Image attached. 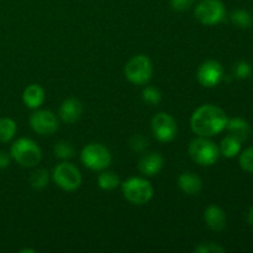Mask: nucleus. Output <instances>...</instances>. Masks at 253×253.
Here are the masks:
<instances>
[{"instance_id":"1","label":"nucleus","mask_w":253,"mask_h":253,"mask_svg":"<svg viewBox=\"0 0 253 253\" xmlns=\"http://www.w3.org/2000/svg\"><path fill=\"white\" fill-rule=\"evenodd\" d=\"M227 124V116L222 109L215 105H203L193 113L190 126L199 137H212L221 132Z\"/></svg>"},{"instance_id":"2","label":"nucleus","mask_w":253,"mask_h":253,"mask_svg":"<svg viewBox=\"0 0 253 253\" xmlns=\"http://www.w3.org/2000/svg\"><path fill=\"white\" fill-rule=\"evenodd\" d=\"M10 156L22 167H35L41 162V148L30 138H19L10 150Z\"/></svg>"},{"instance_id":"3","label":"nucleus","mask_w":253,"mask_h":253,"mask_svg":"<svg viewBox=\"0 0 253 253\" xmlns=\"http://www.w3.org/2000/svg\"><path fill=\"white\" fill-rule=\"evenodd\" d=\"M121 190L125 199L133 205L147 204L153 197L152 184L143 178L133 177L125 180L121 185Z\"/></svg>"},{"instance_id":"4","label":"nucleus","mask_w":253,"mask_h":253,"mask_svg":"<svg viewBox=\"0 0 253 253\" xmlns=\"http://www.w3.org/2000/svg\"><path fill=\"white\" fill-rule=\"evenodd\" d=\"M189 155L195 163L209 167L217 161L220 150L212 141L208 140V137H198L190 142Z\"/></svg>"},{"instance_id":"5","label":"nucleus","mask_w":253,"mask_h":253,"mask_svg":"<svg viewBox=\"0 0 253 253\" xmlns=\"http://www.w3.org/2000/svg\"><path fill=\"white\" fill-rule=\"evenodd\" d=\"M153 68L151 59L145 54L132 57L125 66V76L128 82L136 85L148 83L152 77Z\"/></svg>"},{"instance_id":"6","label":"nucleus","mask_w":253,"mask_h":253,"mask_svg":"<svg viewBox=\"0 0 253 253\" xmlns=\"http://www.w3.org/2000/svg\"><path fill=\"white\" fill-rule=\"evenodd\" d=\"M81 161L91 170H103L111 163V155L105 146L100 143H90L82 150Z\"/></svg>"},{"instance_id":"7","label":"nucleus","mask_w":253,"mask_h":253,"mask_svg":"<svg viewBox=\"0 0 253 253\" xmlns=\"http://www.w3.org/2000/svg\"><path fill=\"white\" fill-rule=\"evenodd\" d=\"M53 182L66 192H73L82 184V174L78 168L68 162L59 163L52 173Z\"/></svg>"},{"instance_id":"8","label":"nucleus","mask_w":253,"mask_h":253,"mask_svg":"<svg viewBox=\"0 0 253 253\" xmlns=\"http://www.w3.org/2000/svg\"><path fill=\"white\" fill-rule=\"evenodd\" d=\"M195 17L203 25H216L225 19L226 10L220 0H203L195 7Z\"/></svg>"},{"instance_id":"9","label":"nucleus","mask_w":253,"mask_h":253,"mask_svg":"<svg viewBox=\"0 0 253 253\" xmlns=\"http://www.w3.org/2000/svg\"><path fill=\"white\" fill-rule=\"evenodd\" d=\"M151 128L155 137L161 142H170L175 138L178 132L177 123L170 115L158 113L151 121Z\"/></svg>"},{"instance_id":"10","label":"nucleus","mask_w":253,"mask_h":253,"mask_svg":"<svg viewBox=\"0 0 253 253\" xmlns=\"http://www.w3.org/2000/svg\"><path fill=\"white\" fill-rule=\"evenodd\" d=\"M30 125L36 133L41 136L53 135L58 130V120L49 110H37L30 118Z\"/></svg>"},{"instance_id":"11","label":"nucleus","mask_w":253,"mask_h":253,"mask_svg":"<svg viewBox=\"0 0 253 253\" xmlns=\"http://www.w3.org/2000/svg\"><path fill=\"white\" fill-rule=\"evenodd\" d=\"M224 78V68L217 61H207L198 69V81L205 88L216 86Z\"/></svg>"},{"instance_id":"12","label":"nucleus","mask_w":253,"mask_h":253,"mask_svg":"<svg viewBox=\"0 0 253 253\" xmlns=\"http://www.w3.org/2000/svg\"><path fill=\"white\" fill-rule=\"evenodd\" d=\"M83 114V104L76 98H69L62 103L59 108V116L66 124H74Z\"/></svg>"},{"instance_id":"13","label":"nucleus","mask_w":253,"mask_h":253,"mask_svg":"<svg viewBox=\"0 0 253 253\" xmlns=\"http://www.w3.org/2000/svg\"><path fill=\"white\" fill-rule=\"evenodd\" d=\"M163 165H165V160L162 156L160 153L151 152L142 156L138 162V169L142 174L147 175V177H153L162 170Z\"/></svg>"},{"instance_id":"14","label":"nucleus","mask_w":253,"mask_h":253,"mask_svg":"<svg viewBox=\"0 0 253 253\" xmlns=\"http://www.w3.org/2000/svg\"><path fill=\"white\" fill-rule=\"evenodd\" d=\"M204 219L208 227L212 231H222L226 226V215L221 208L216 205H209L204 212Z\"/></svg>"},{"instance_id":"15","label":"nucleus","mask_w":253,"mask_h":253,"mask_svg":"<svg viewBox=\"0 0 253 253\" xmlns=\"http://www.w3.org/2000/svg\"><path fill=\"white\" fill-rule=\"evenodd\" d=\"M180 190L188 195H198L203 189V182L199 175L192 172H185L178 178Z\"/></svg>"},{"instance_id":"16","label":"nucleus","mask_w":253,"mask_h":253,"mask_svg":"<svg viewBox=\"0 0 253 253\" xmlns=\"http://www.w3.org/2000/svg\"><path fill=\"white\" fill-rule=\"evenodd\" d=\"M24 104L30 109H37L43 104L44 91L39 84H31L27 86L22 94Z\"/></svg>"},{"instance_id":"17","label":"nucleus","mask_w":253,"mask_h":253,"mask_svg":"<svg viewBox=\"0 0 253 253\" xmlns=\"http://www.w3.org/2000/svg\"><path fill=\"white\" fill-rule=\"evenodd\" d=\"M226 128L229 131L230 136L235 137L236 140H239L240 142H244L247 140L250 135V126L244 119L235 118L231 120H227Z\"/></svg>"},{"instance_id":"18","label":"nucleus","mask_w":253,"mask_h":253,"mask_svg":"<svg viewBox=\"0 0 253 253\" xmlns=\"http://www.w3.org/2000/svg\"><path fill=\"white\" fill-rule=\"evenodd\" d=\"M219 150L220 153H221L224 157L232 158L236 155H239L240 150H241V142L229 135L221 141V145H220Z\"/></svg>"},{"instance_id":"19","label":"nucleus","mask_w":253,"mask_h":253,"mask_svg":"<svg viewBox=\"0 0 253 253\" xmlns=\"http://www.w3.org/2000/svg\"><path fill=\"white\" fill-rule=\"evenodd\" d=\"M16 133V124L12 119L1 118L0 119V142L6 143Z\"/></svg>"},{"instance_id":"20","label":"nucleus","mask_w":253,"mask_h":253,"mask_svg":"<svg viewBox=\"0 0 253 253\" xmlns=\"http://www.w3.org/2000/svg\"><path fill=\"white\" fill-rule=\"evenodd\" d=\"M120 184V179L114 172H103L98 177V185L103 190H114Z\"/></svg>"},{"instance_id":"21","label":"nucleus","mask_w":253,"mask_h":253,"mask_svg":"<svg viewBox=\"0 0 253 253\" xmlns=\"http://www.w3.org/2000/svg\"><path fill=\"white\" fill-rule=\"evenodd\" d=\"M48 172H47L46 169H42V168H40V169H36L34 170V172L31 173V175H30V184H31V187L34 188V189H43V188L47 187V184H48Z\"/></svg>"},{"instance_id":"22","label":"nucleus","mask_w":253,"mask_h":253,"mask_svg":"<svg viewBox=\"0 0 253 253\" xmlns=\"http://www.w3.org/2000/svg\"><path fill=\"white\" fill-rule=\"evenodd\" d=\"M53 153L59 160H71L76 155L73 146L71 143L66 142V141H61V142L56 143L53 147Z\"/></svg>"},{"instance_id":"23","label":"nucleus","mask_w":253,"mask_h":253,"mask_svg":"<svg viewBox=\"0 0 253 253\" xmlns=\"http://www.w3.org/2000/svg\"><path fill=\"white\" fill-rule=\"evenodd\" d=\"M231 20L236 26L247 29L252 25V16L246 10H235L231 14Z\"/></svg>"},{"instance_id":"24","label":"nucleus","mask_w":253,"mask_h":253,"mask_svg":"<svg viewBox=\"0 0 253 253\" xmlns=\"http://www.w3.org/2000/svg\"><path fill=\"white\" fill-rule=\"evenodd\" d=\"M142 99L148 105L156 106L162 100V94L155 86H146L142 91Z\"/></svg>"},{"instance_id":"25","label":"nucleus","mask_w":253,"mask_h":253,"mask_svg":"<svg viewBox=\"0 0 253 253\" xmlns=\"http://www.w3.org/2000/svg\"><path fill=\"white\" fill-rule=\"evenodd\" d=\"M128 145H130V148L133 151V152L141 153L148 147V140L145 137V136L137 133V135H133L132 137L130 138Z\"/></svg>"},{"instance_id":"26","label":"nucleus","mask_w":253,"mask_h":253,"mask_svg":"<svg viewBox=\"0 0 253 253\" xmlns=\"http://www.w3.org/2000/svg\"><path fill=\"white\" fill-rule=\"evenodd\" d=\"M240 165L247 172H253V147L242 153L240 157Z\"/></svg>"},{"instance_id":"27","label":"nucleus","mask_w":253,"mask_h":253,"mask_svg":"<svg viewBox=\"0 0 253 253\" xmlns=\"http://www.w3.org/2000/svg\"><path fill=\"white\" fill-rule=\"evenodd\" d=\"M224 251L225 250L221 246L212 242H202L195 247V252L198 253H220Z\"/></svg>"},{"instance_id":"28","label":"nucleus","mask_w":253,"mask_h":253,"mask_svg":"<svg viewBox=\"0 0 253 253\" xmlns=\"http://www.w3.org/2000/svg\"><path fill=\"white\" fill-rule=\"evenodd\" d=\"M251 73L252 68L247 62H240V63H237L236 67H235V76H236L237 78H249V77L251 76Z\"/></svg>"},{"instance_id":"29","label":"nucleus","mask_w":253,"mask_h":253,"mask_svg":"<svg viewBox=\"0 0 253 253\" xmlns=\"http://www.w3.org/2000/svg\"><path fill=\"white\" fill-rule=\"evenodd\" d=\"M194 1L195 0H170V5L177 11H185L194 4Z\"/></svg>"},{"instance_id":"30","label":"nucleus","mask_w":253,"mask_h":253,"mask_svg":"<svg viewBox=\"0 0 253 253\" xmlns=\"http://www.w3.org/2000/svg\"><path fill=\"white\" fill-rule=\"evenodd\" d=\"M10 161H11V156L7 155L5 151H0V169L9 167Z\"/></svg>"},{"instance_id":"31","label":"nucleus","mask_w":253,"mask_h":253,"mask_svg":"<svg viewBox=\"0 0 253 253\" xmlns=\"http://www.w3.org/2000/svg\"><path fill=\"white\" fill-rule=\"evenodd\" d=\"M247 222H249L250 225H252V226H253V208L250 209L249 214H247Z\"/></svg>"},{"instance_id":"32","label":"nucleus","mask_w":253,"mask_h":253,"mask_svg":"<svg viewBox=\"0 0 253 253\" xmlns=\"http://www.w3.org/2000/svg\"><path fill=\"white\" fill-rule=\"evenodd\" d=\"M21 253H25V252H32L35 253V250H22V251H20Z\"/></svg>"}]
</instances>
